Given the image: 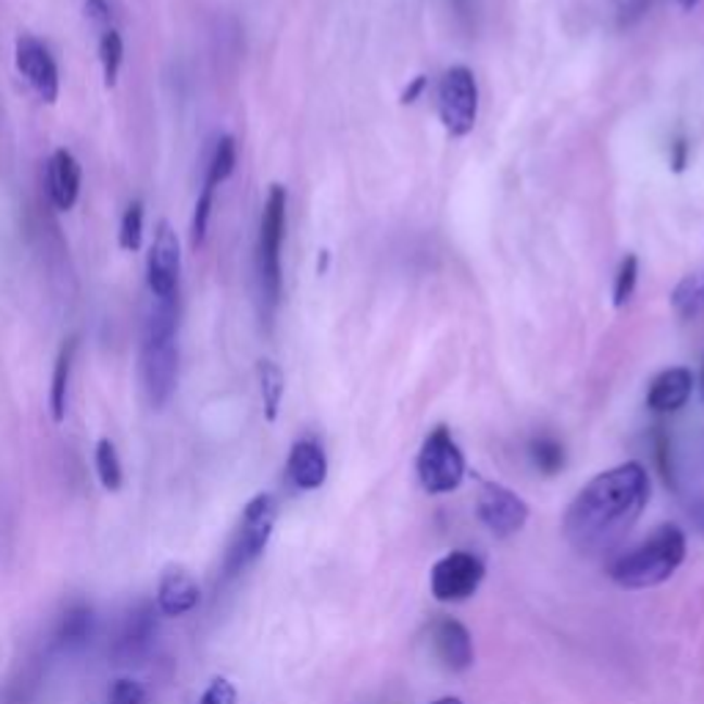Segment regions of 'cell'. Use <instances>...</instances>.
I'll return each mask as SVG.
<instances>
[{"label": "cell", "instance_id": "1", "mask_svg": "<svg viewBox=\"0 0 704 704\" xmlns=\"http://www.w3.org/2000/svg\"><path fill=\"white\" fill-rule=\"evenodd\" d=\"M650 474L641 463H623L587 481L564 512V537L583 556L614 551L650 504Z\"/></svg>", "mask_w": 704, "mask_h": 704}, {"label": "cell", "instance_id": "2", "mask_svg": "<svg viewBox=\"0 0 704 704\" xmlns=\"http://www.w3.org/2000/svg\"><path fill=\"white\" fill-rule=\"evenodd\" d=\"M176 314H179V300L152 298V309L143 319L138 375H141L143 393L154 411H163L168 405L176 391V380H179Z\"/></svg>", "mask_w": 704, "mask_h": 704}, {"label": "cell", "instance_id": "3", "mask_svg": "<svg viewBox=\"0 0 704 704\" xmlns=\"http://www.w3.org/2000/svg\"><path fill=\"white\" fill-rule=\"evenodd\" d=\"M686 553L688 542L682 528L675 526V523H664L644 542L619 553L611 562L608 576L616 587L630 589V592L661 587L680 569V564L686 562Z\"/></svg>", "mask_w": 704, "mask_h": 704}, {"label": "cell", "instance_id": "4", "mask_svg": "<svg viewBox=\"0 0 704 704\" xmlns=\"http://www.w3.org/2000/svg\"><path fill=\"white\" fill-rule=\"evenodd\" d=\"M284 237H287V190L281 185H273L267 201H264L256 248L259 294H262L264 314L267 317H271V312L278 305V298H281Z\"/></svg>", "mask_w": 704, "mask_h": 704}, {"label": "cell", "instance_id": "5", "mask_svg": "<svg viewBox=\"0 0 704 704\" xmlns=\"http://www.w3.org/2000/svg\"><path fill=\"white\" fill-rule=\"evenodd\" d=\"M276 517L278 506L271 493H259L248 501L240 515V526H237L235 531V540H231L224 558L226 578H237L262 556L264 548H267V542H271L273 537V528H276Z\"/></svg>", "mask_w": 704, "mask_h": 704}, {"label": "cell", "instance_id": "6", "mask_svg": "<svg viewBox=\"0 0 704 704\" xmlns=\"http://www.w3.org/2000/svg\"><path fill=\"white\" fill-rule=\"evenodd\" d=\"M416 470L422 488L432 495L454 493L463 485L465 457L447 427H435L424 438V447L416 460Z\"/></svg>", "mask_w": 704, "mask_h": 704}, {"label": "cell", "instance_id": "7", "mask_svg": "<svg viewBox=\"0 0 704 704\" xmlns=\"http://www.w3.org/2000/svg\"><path fill=\"white\" fill-rule=\"evenodd\" d=\"M440 122L452 138H465L479 116V86L468 66H452L438 86Z\"/></svg>", "mask_w": 704, "mask_h": 704}, {"label": "cell", "instance_id": "8", "mask_svg": "<svg viewBox=\"0 0 704 704\" xmlns=\"http://www.w3.org/2000/svg\"><path fill=\"white\" fill-rule=\"evenodd\" d=\"M481 581H485V564L468 551H452L438 558L429 576L432 598L440 603H463L474 598Z\"/></svg>", "mask_w": 704, "mask_h": 704}, {"label": "cell", "instance_id": "9", "mask_svg": "<svg viewBox=\"0 0 704 704\" xmlns=\"http://www.w3.org/2000/svg\"><path fill=\"white\" fill-rule=\"evenodd\" d=\"M476 515L490 535L506 540L528 523V504L499 481H481L476 493Z\"/></svg>", "mask_w": 704, "mask_h": 704}, {"label": "cell", "instance_id": "10", "mask_svg": "<svg viewBox=\"0 0 704 704\" xmlns=\"http://www.w3.org/2000/svg\"><path fill=\"white\" fill-rule=\"evenodd\" d=\"M179 273H183L179 237L171 229L168 221H160L147 259L149 294L158 300H179Z\"/></svg>", "mask_w": 704, "mask_h": 704}, {"label": "cell", "instance_id": "11", "mask_svg": "<svg viewBox=\"0 0 704 704\" xmlns=\"http://www.w3.org/2000/svg\"><path fill=\"white\" fill-rule=\"evenodd\" d=\"M14 64H17L20 77L34 88V95L39 97L41 102L53 105V102L59 100V64H55L53 53H50L39 39H34V36H20L17 45H14Z\"/></svg>", "mask_w": 704, "mask_h": 704}, {"label": "cell", "instance_id": "12", "mask_svg": "<svg viewBox=\"0 0 704 704\" xmlns=\"http://www.w3.org/2000/svg\"><path fill=\"white\" fill-rule=\"evenodd\" d=\"M80 183L83 171L75 154L66 149H55L48 160V171H45V185H48L50 204L59 212H70L80 199Z\"/></svg>", "mask_w": 704, "mask_h": 704}, {"label": "cell", "instance_id": "13", "mask_svg": "<svg viewBox=\"0 0 704 704\" xmlns=\"http://www.w3.org/2000/svg\"><path fill=\"white\" fill-rule=\"evenodd\" d=\"M432 646L449 671H468L474 666V639L468 628L452 616H443L432 625Z\"/></svg>", "mask_w": 704, "mask_h": 704}, {"label": "cell", "instance_id": "14", "mask_svg": "<svg viewBox=\"0 0 704 704\" xmlns=\"http://www.w3.org/2000/svg\"><path fill=\"white\" fill-rule=\"evenodd\" d=\"M199 603L201 589L196 578L179 567L165 569L158 583V594H154V605H158L160 614L176 619V616H185L199 608Z\"/></svg>", "mask_w": 704, "mask_h": 704}, {"label": "cell", "instance_id": "15", "mask_svg": "<svg viewBox=\"0 0 704 704\" xmlns=\"http://www.w3.org/2000/svg\"><path fill=\"white\" fill-rule=\"evenodd\" d=\"M287 476L298 490H319L328 479V457L317 440H298L289 452Z\"/></svg>", "mask_w": 704, "mask_h": 704}, {"label": "cell", "instance_id": "16", "mask_svg": "<svg viewBox=\"0 0 704 704\" xmlns=\"http://www.w3.org/2000/svg\"><path fill=\"white\" fill-rule=\"evenodd\" d=\"M693 393V372L686 366H671V369L661 372L655 380L650 382L646 391V407L652 413H677L680 407L688 405Z\"/></svg>", "mask_w": 704, "mask_h": 704}, {"label": "cell", "instance_id": "17", "mask_svg": "<svg viewBox=\"0 0 704 704\" xmlns=\"http://www.w3.org/2000/svg\"><path fill=\"white\" fill-rule=\"evenodd\" d=\"M80 347L77 336L61 344L59 359L53 366V382H50V416L55 424H61L66 418V400H70V380H72V364H75V352Z\"/></svg>", "mask_w": 704, "mask_h": 704}, {"label": "cell", "instance_id": "18", "mask_svg": "<svg viewBox=\"0 0 704 704\" xmlns=\"http://www.w3.org/2000/svg\"><path fill=\"white\" fill-rule=\"evenodd\" d=\"M154 611H158V605H141V608L129 614L127 625H124L122 636H118V655L136 657L152 644L154 630H158Z\"/></svg>", "mask_w": 704, "mask_h": 704}, {"label": "cell", "instance_id": "19", "mask_svg": "<svg viewBox=\"0 0 704 704\" xmlns=\"http://www.w3.org/2000/svg\"><path fill=\"white\" fill-rule=\"evenodd\" d=\"M91 633H95V611L86 603H75L61 616L55 639H59V644L66 646V650H75V646L86 644V641L91 639Z\"/></svg>", "mask_w": 704, "mask_h": 704}, {"label": "cell", "instance_id": "20", "mask_svg": "<svg viewBox=\"0 0 704 704\" xmlns=\"http://www.w3.org/2000/svg\"><path fill=\"white\" fill-rule=\"evenodd\" d=\"M671 309L680 319L704 317V271L688 273L675 289H671Z\"/></svg>", "mask_w": 704, "mask_h": 704}, {"label": "cell", "instance_id": "21", "mask_svg": "<svg viewBox=\"0 0 704 704\" xmlns=\"http://www.w3.org/2000/svg\"><path fill=\"white\" fill-rule=\"evenodd\" d=\"M259 375V386H262V402H264V418L267 422H276L278 413H281V402H284V372L281 366L273 364V361H259L256 366Z\"/></svg>", "mask_w": 704, "mask_h": 704}, {"label": "cell", "instance_id": "22", "mask_svg": "<svg viewBox=\"0 0 704 704\" xmlns=\"http://www.w3.org/2000/svg\"><path fill=\"white\" fill-rule=\"evenodd\" d=\"M95 468H97V476H100V485L108 490V493H118V490H122L124 485L122 457H118V449L111 438L97 440Z\"/></svg>", "mask_w": 704, "mask_h": 704}, {"label": "cell", "instance_id": "23", "mask_svg": "<svg viewBox=\"0 0 704 704\" xmlns=\"http://www.w3.org/2000/svg\"><path fill=\"white\" fill-rule=\"evenodd\" d=\"M237 168V143L231 136H221L217 138L215 149H212V158H210V165H206V179H204V188L210 190H217L221 185L229 179L231 174H235Z\"/></svg>", "mask_w": 704, "mask_h": 704}, {"label": "cell", "instance_id": "24", "mask_svg": "<svg viewBox=\"0 0 704 704\" xmlns=\"http://www.w3.org/2000/svg\"><path fill=\"white\" fill-rule=\"evenodd\" d=\"M528 457H531V463H535V468L540 470V474L556 476L558 470L564 468L567 454H564V447L556 438H551V435H540V438L531 440Z\"/></svg>", "mask_w": 704, "mask_h": 704}, {"label": "cell", "instance_id": "25", "mask_svg": "<svg viewBox=\"0 0 704 704\" xmlns=\"http://www.w3.org/2000/svg\"><path fill=\"white\" fill-rule=\"evenodd\" d=\"M124 61V39L116 28H105L100 36V64L102 75H105V86L113 88L118 80Z\"/></svg>", "mask_w": 704, "mask_h": 704}, {"label": "cell", "instance_id": "26", "mask_svg": "<svg viewBox=\"0 0 704 704\" xmlns=\"http://www.w3.org/2000/svg\"><path fill=\"white\" fill-rule=\"evenodd\" d=\"M118 246H122V251H127V253L141 251V246H143V204L141 201H133V204L127 206V212H124L122 226H118Z\"/></svg>", "mask_w": 704, "mask_h": 704}, {"label": "cell", "instance_id": "27", "mask_svg": "<svg viewBox=\"0 0 704 704\" xmlns=\"http://www.w3.org/2000/svg\"><path fill=\"white\" fill-rule=\"evenodd\" d=\"M636 284H639V256L628 253L619 264V271H616V281H614V305L616 309H623V305L630 303L636 292Z\"/></svg>", "mask_w": 704, "mask_h": 704}, {"label": "cell", "instance_id": "28", "mask_svg": "<svg viewBox=\"0 0 704 704\" xmlns=\"http://www.w3.org/2000/svg\"><path fill=\"white\" fill-rule=\"evenodd\" d=\"M212 206H215V190L201 188L199 201H196L193 226H190V242H193V248H201L206 242V231H210Z\"/></svg>", "mask_w": 704, "mask_h": 704}, {"label": "cell", "instance_id": "29", "mask_svg": "<svg viewBox=\"0 0 704 704\" xmlns=\"http://www.w3.org/2000/svg\"><path fill=\"white\" fill-rule=\"evenodd\" d=\"M108 704H147V688L133 677H118L108 688Z\"/></svg>", "mask_w": 704, "mask_h": 704}, {"label": "cell", "instance_id": "30", "mask_svg": "<svg viewBox=\"0 0 704 704\" xmlns=\"http://www.w3.org/2000/svg\"><path fill=\"white\" fill-rule=\"evenodd\" d=\"M199 704H240L235 682L226 680V677H215V680L206 686V691L201 693Z\"/></svg>", "mask_w": 704, "mask_h": 704}, {"label": "cell", "instance_id": "31", "mask_svg": "<svg viewBox=\"0 0 704 704\" xmlns=\"http://www.w3.org/2000/svg\"><path fill=\"white\" fill-rule=\"evenodd\" d=\"M88 20H95L97 25L111 23V3L108 0H86Z\"/></svg>", "mask_w": 704, "mask_h": 704}, {"label": "cell", "instance_id": "32", "mask_svg": "<svg viewBox=\"0 0 704 704\" xmlns=\"http://www.w3.org/2000/svg\"><path fill=\"white\" fill-rule=\"evenodd\" d=\"M424 88H427V77L424 75H418V77H413V83L411 86L405 88V91H402V105H413V102L418 100V97L424 95Z\"/></svg>", "mask_w": 704, "mask_h": 704}, {"label": "cell", "instance_id": "33", "mask_svg": "<svg viewBox=\"0 0 704 704\" xmlns=\"http://www.w3.org/2000/svg\"><path fill=\"white\" fill-rule=\"evenodd\" d=\"M671 171H677V174H680V171H686V165H688V143L682 141H675L671 143Z\"/></svg>", "mask_w": 704, "mask_h": 704}, {"label": "cell", "instance_id": "34", "mask_svg": "<svg viewBox=\"0 0 704 704\" xmlns=\"http://www.w3.org/2000/svg\"><path fill=\"white\" fill-rule=\"evenodd\" d=\"M432 704H463V702H460V699H454V696H443V699H438V702H432Z\"/></svg>", "mask_w": 704, "mask_h": 704}, {"label": "cell", "instance_id": "35", "mask_svg": "<svg viewBox=\"0 0 704 704\" xmlns=\"http://www.w3.org/2000/svg\"><path fill=\"white\" fill-rule=\"evenodd\" d=\"M696 3H699V0H680V7L686 9V12H691V9L696 7Z\"/></svg>", "mask_w": 704, "mask_h": 704}, {"label": "cell", "instance_id": "36", "mask_svg": "<svg viewBox=\"0 0 704 704\" xmlns=\"http://www.w3.org/2000/svg\"><path fill=\"white\" fill-rule=\"evenodd\" d=\"M702 391H704V369H702Z\"/></svg>", "mask_w": 704, "mask_h": 704}]
</instances>
